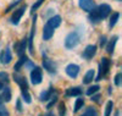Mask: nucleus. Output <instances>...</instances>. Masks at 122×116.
I'll use <instances>...</instances> for the list:
<instances>
[{"label":"nucleus","mask_w":122,"mask_h":116,"mask_svg":"<svg viewBox=\"0 0 122 116\" xmlns=\"http://www.w3.org/2000/svg\"><path fill=\"white\" fill-rule=\"evenodd\" d=\"M83 105H84V100H83V98H78V99L76 100V103H75V109H73V111L77 112L78 110H81V109L83 108Z\"/></svg>","instance_id":"22"},{"label":"nucleus","mask_w":122,"mask_h":116,"mask_svg":"<svg viewBox=\"0 0 122 116\" xmlns=\"http://www.w3.org/2000/svg\"><path fill=\"white\" fill-rule=\"evenodd\" d=\"M22 98H23V101L27 103V104H30V103H32V98H30L29 92H22Z\"/></svg>","instance_id":"27"},{"label":"nucleus","mask_w":122,"mask_h":116,"mask_svg":"<svg viewBox=\"0 0 122 116\" xmlns=\"http://www.w3.org/2000/svg\"><path fill=\"white\" fill-rule=\"evenodd\" d=\"M94 76H95V72H94V70H89V71L86 73V76L83 77V83H84V84L90 83L94 79Z\"/></svg>","instance_id":"20"},{"label":"nucleus","mask_w":122,"mask_h":116,"mask_svg":"<svg viewBox=\"0 0 122 116\" xmlns=\"http://www.w3.org/2000/svg\"><path fill=\"white\" fill-rule=\"evenodd\" d=\"M97 54V45H88L84 51H83V54L82 56L86 59V60H90V59H93V56Z\"/></svg>","instance_id":"13"},{"label":"nucleus","mask_w":122,"mask_h":116,"mask_svg":"<svg viewBox=\"0 0 122 116\" xmlns=\"http://www.w3.org/2000/svg\"><path fill=\"white\" fill-rule=\"evenodd\" d=\"M81 116H99V115H98V112H97V110H95L94 108L89 106V108L86 110V112H84L83 115H81Z\"/></svg>","instance_id":"23"},{"label":"nucleus","mask_w":122,"mask_h":116,"mask_svg":"<svg viewBox=\"0 0 122 116\" xmlns=\"http://www.w3.org/2000/svg\"><path fill=\"white\" fill-rule=\"evenodd\" d=\"M66 73L71 77V78H76L79 73V66L76 65V64H70L66 66Z\"/></svg>","instance_id":"10"},{"label":"nucleus","mask_w":122,"mask_h":116,"mask_svg":"<svg viewBox=\"0 0 122 116\" xmlns=\"http://www.w3.org/2000/svg\"><path fill=\"white\" fill-rule=\"evenodd\" d=\"M16 108H17V110L21 112L22 111V105H21V100H17V104H16Z\"/></svg>","instance_id":"34"},{"label":"nucleus","mask_w":122,"mask_h":116,"mask_svg":"<svg viewBox=\"0 0 122 116\" xmlns=\"http://www.w3.org/2000/svg\"><path fill=\"white\" fill-rule=\"evenodd\" d=\"M82 94V89L79 87H71L68 89H66V95L67 97H78Z\"/></svg>","instance_id":"15"},{"label":"nucleus","mask_w":122,"mask_h":116,"mask_svg":"<svg viewBox=\"0 0 122 116\" xmlns=\"http://www.w3.org/2000/svg\"><path fill=\"white\" fill-rule=\"evenodd\" d=\"M26 47H27V38H23L22 40H20L18 43H16L14 45L15 50H16V54L18 56H21L25 54V50H26Z\"/></svg>","instance_id":"11"},{"label":"nucleus","mask_w":122,"mask_h":116,"mask_svg":"<svg viewBox=\"0 0 122 116\" xmlns=\"http://www.w3.org/2000/svg\"><path fill=\"white\" fill-rule=\"evenodd\" d=\"M42 79H43V71L40 67L36 66L33 67V70L30 71V81H32L33 84H39L42 83Z\"/></svg>","instance_id":"5"},{"label":"nucleus","mask_w":122,"mask_h":116,"mask_svg":"<svg viewBox=\"0 0 122 116\" xmlns=\"http://www.w3.org/2000/svg\"><path fill=\"white\" fill-rule=\"evenodd\" d=\"M99 89H100V87L98 86V84H95V86H93V87H89L88 90H87V95H93V94L97 93Z\"/></svg>","instance_id":"26"},{"label":"nucleus","mask_w":122,"mask_h":116,"mask_svg":"<svg viewBox=\"0 0 122 116\" xmlns=\"http://www.w3.org/2000/svg\"><path fill=\"white\" fill-rule=\"evenodd\" d=\"M43 66H44V69H45L48 72H50V73H55V72H56V64H55L53 60H50V59H48V58H45V56H44V59H43Z\"/></svg>","instance_id":"12"},{"label":"nucleus","mask_w":122,"mask_h":116,"mask_svg":"<svg viewBox=\"0 0 122 116\" xmlns=\"http://www.w3.org/2000/svg\"><path fill=\"white\" fill-rule=\"evenodd\" d=\"M115 116H120V111H116L115 112Z\"/></svg>","instance_id":"39"},{"label":"nucleus","mask_w":122,"mask_h":116,"mask_svg":"<svg viewBox=\"0 0 122 116\" xmlns=\"http://www.w3.org/2000/svg\"><path fill=\"white\" fill-rule=\"evenodd\" d=\"M105 44H106V37H105V36L100 37V45H101V47H104Z\"/></svg>","instance_id":"33"},{"label":"nucleus","mask_w":122,"mask_h":116,"mask_svg":"<svg viewBox=\"0 0 122 116\" xmlns=\"http://www.w3.org/2000/svg\"><path fill=\"white\" fill-rule=\"evenodd\" d=\"M53 94H54V88H53V87H50L48 90H45V92H43L42 94H40L39 99L42 100V101H46V100H49L50 98L53 97Z\"/></svg>","instance_id":"16"},{"label":"nucleus","mask_w":122,"mask_h":116,"mask_svg":"<svg viewBox=\"0 0 122 116\" xmlns=\"http://www.w3.org/2000/svg\"><path fill=\"white\" fill-rule=\"evenodd\" d=\"M50 99H51V101H50V103L48 104V106H46V109H50V108H51L53 105H54V104L56 103V99H57V97H54V98L51 97V98H50Z\"/></svg>","instance_id":"32"},{"label":"nucleus","mask_w":122,"mask_h":116,"mask_svg":"<svg viewBox=\"0 0 122 116\" xmlns=\"http://www.w3.org/2000/svg\"><path fill=\"white\" fill-rule=\"evenodd\" d=\"M99 99H100V95H99V94H97V95H93V97H92V100H93V101H99Z\"/></svg>","instance_id":"35"},{"label":"nucleus","mask_w":122,"mask_h":116,"mask_svg":"<svg viewBox=\"0 0 122 116\" xmlns=\"http://www.w3.org/2000/svg\"><path fill=\"white\" fill-rule=\"evenodd\" d=\"M44 3V0H37V1H36V4L32 6V12H34V11H37V10L40 7V6H42V4Z\"/></svg>","instance_id":"28"},{"label":"nucleus","mask_w":122,"mask_h":116,"mask_svg":"<svg viewBox=\"0 0 122 116\" xmlns=\"http://www.w3.org/2000/svg\"><path fill=\"white\" fill-rule=\"evenodd\" d=\"M1 98H3V101H6V103H9L10 100H11V89H10L9 87H4L3 88Z\"/></svg>","instance_id":"19"},{"label":"nucleus","mask_w":122,"mask_h":116,"mask_svg":"<svg viewBox=\"0 0 122 116\" xmlns=\"http://www.w3.org/2000/svg\"><path fill=\"white\" fill-rule=\"evenodd\" d=\"M118 1H121V0H118Z\"/></svg>","instance_id":"40"},{"label":"nucleus","mask_w":122,"mask_h":116,"mask_svg":"<svg viewBox=\"0 0 122 116\" xmlns=\"http://www.w3.org/2000/svg\"><path fill=\"white\" fill-rule=\"evenodd\" d=\"M112 109H114V103L110 100V101H107V104H106L105 115H104V116H110V115H111V111H112Z\"/></svg>","instance_id":"24"},{"label":"nucleus","mask_w":122,"mask_h":116,"mask_svg":"<svg viewBox=\"0 0 122 116\" xmlns=\"http://www.w3.org/2000/svg\"><path fill=\"white\" fill-rule=\"evenodd\" d=\"M0 116H9V111L1 105H0Z\"/></svg>","instance_id":"31"},{"label":"nucleus","mask_w":122,"mask_h":116,"mask_svg":"<svg viewBox=\"0 0 122 116\" xmlns=\"http://www.w3.org/2000/svg\"><path fill=\"white\" fill-rule=\"evenodd\" d=\"M3 104V98H1V94H0V105Z\"/></svg>","instance_id":"38"},{"label":"nucleus","mask_w":122,"mask_h":116,"mask_svg":"<svg viewBox=\"0 0 122 116\" xmlns=\"http://www.w3.org/2000/svg\"><path fill=\"white\" fill-rule=\"evenodd\" d=\"M121 78H122V75L121 73H117L116 77H115V84L116 86H121Z\"/></svg>","instance_id":"30"},{"label":"nucleus","mask_w":122,"mask_h":116,"mask_svg":"<svg viewBox=\"0 0 122 116\" xmlns=\"http://www.w3.org/2000/svg\"><path fill=\"white\" fill-rule=\"evenodd\" d=\"M110 66H111V60L110 59H107V58H103V59H101V62L99 65V73H98L97 81H101L103 78H105L107 76Z\"/></svg>","instance_id":"4"},{"label":"nucleus","mask_w":122,"mask_h":116,"mask_svg":"<svg viewBox=\"0 0 122 116\" xmlns=\"http://www.w3.org/2000/svg\"><path fill=\"white\" fill-rule=\"evenodd\" d=\"M25 11H26V5H22L21 7H18L16 11L12 14V17H11V23L12 25H18V22H20V20H21V17L23 16V14H25Z\"/></svg>","instance_id":"6"},{"label":"nucleus","mask_w":122,"mask_h":116,"mask_svg":"<svg viewBox=\"0 0 122 116\" xmlns=\"http://www.w3.org/2000/svg\"><path fill=\"white\" fill-rule=\"evenodd\" d=\"M117 39H118V37H117V36H114L112 38L110 39L109 44H107V47H106V51L109 53V54H112V53H114V49H115V45H116Z\"/></svg>","instance_id":"18"},{"label":"nucleus","mask_w":122,"mask_h":116,"mask_svg":"<svg viewBox=\"0 0 122 116\" xmlns=\"http://www.w3.org/2000/svg\"><path fill=\"white\" fill-rule=\"evenodd\" d=\"M28 61V58L23 54V55H21V56H20V60L16 62V64H15V66H14V70L17 72V71H20V70H21V67L26 64V62Z\"/></svg>","instance_id":"17"},{"label":"nucleus","mask_w":122,"mask_h":116,"mask_svg":"<svg viewBox=\"0 0 122 116\" xmlns=\"http://www.w3.org/2000/svg\"><path fill=\"white\" fill-rule=\"evenodd\" d=\"M14 79L20 86V88H21L22 92H28V83H27L26 77H23L21 75H14Z\"/></svg>","instance_id":"9"},{"label":"nucleus","mask_w":122,"mask_h":116,"mask_svg":"<svg viewBox=\"0 0 122 116\" xmlns=\"http://www.w3.org/2000/svg\"><path fill=\"white\" fill-rule=\"evenodd\" d=\"M44 116H55V115H54L53 112H48V114H46V115H44Z\"/></svg>","instance_id":"36"},{"label":"nucleus","mask_w":122,"mask_h":116,"mask_svg":"<svg viewBox=\"0 0 122 116\" xmlns=\"http://www.w3.org/2000/svg\"><path fill=\"white\" fill-rule=\"evenodd\" d=\"M111 12V7L107 4H101L98 7H94L92 11L89 12V21L92 23H99L101 20L106 18Z\"/></svg>","instance_id":"1"},{"label":"nucleus","mask_w":122,"mask_h":116,"mask_svg":"<svg viewBox=\"0 0 122 116\" xmlns=\"http://www.w3.org/2000/svg\"><path fill=\"white\" fill-rule=\"evenodd\" d=\"M60 25H61V17L59 15L49 18V21L46 22V25L44 26V29H43V39L44 40L51 39V37L54 36V29L57 28Z\"/></svg>","instance_id":"2"},{"label":"nucleus","mask_w":122,"mask_h":116,"mask_svg":"<svg viewBox=\"0 0 122 116\" xmlns=\"http://www.w3.org/2000/svg\"><path fill=\"white\" fill-rule=\"evenodd\" d=\"M118 18H120V14H118V12H114V14H112V16H111V18H110V23H109L110 28H112V27L117 23Z\"/></svg>","instance_id":"21"},{"label":"nucleus","mask_w":122,"mask_h":116,"mask_svg":"<svg viewBox=\"0 0 122 116\" xmlns=\"http://www.w3.org/2000/svg\"><path fill=\"white\" fill-rule=\"evenodd\" d=\"M81 42V34L79 32L77 31H73V32H71L67 34V37L65 38V47L67 49H73L76 48Z\"/></svg>","instance_id":"3"},{"label":"nucleus","mask_w":122,"mask_h":116,"mask_svg":"<svg viewBox=\"0 0 122 116\" xmlns=\"http://www.w3.org/2000/svg\"><path fill=\"white\" fill-rule=\"evenodd\" d=\"M78 5H79V7L82 9L83 11L90 12L95 7V1L94 0H79Z\"/></svg>","instance_id":"8"},{"label":"nucleus","mask_w":122,"mask_h":116,"mask_svg":"<svg viewBox=\"0 0 122 116\" xmlns=\"http://www.w3.org/2000/svg\"><path fill=\"white\" fill-rule=\"evenodd\" d=\"M36 23H37V16L34 15L33 23H32V28H30V36H29V38L27 39L28 50H29L30 54H33V37H34V33H36Z\"/></svg>","instance_id":"7"},{"label":"nucleus","mask_w":122,"mask_h":116,"mask_svg":"<svg viewBox=\"0 0 122 116\" xmlns=\"http://www.w3.org/2000/svg\"><path fill=\"white\" fill-rule=\"evenodd\" d=\"M0 82H1L3 84H7L10 82L9 75H7L6 72H0Z\"/></svg>","instance_id":"25"},{"label":"nucleus","mask_w":122,"mask_h":116,"mask_svg":"<svg viewBox=\"0 0 122 116\" xmlns=\"http://www.w3.org/2000/svg\"><path fill=\"white\" fill-rule=\"evenodd\" d=\"M4 87H5V84H3V83H1V82H0V89H3V88H4Z\"/></svg>","instance_id":"37"},{"label":"nucleus","mask_w":122,"mask_h":116,"mask_svg":"<svg viewBox=\"0 0 122 116\" xmlns=\"http://www.w3.org/2000/svg\"><path fill=\"white\" fill-rule=\"evenodd\" d=\"M65 112H66V106H65L64 103H61L60 106H59V114H60V116H64Z\"/></svg>","instance_id":"29"},{"label":"nucleus","mask_w":122,"mask_h":116,"mask_svg":"<svg viewBox=\"0 0 122 116\" xmlns=\"http://www.w3.org/2000/svg\"><path fill=\"white\" fill-rule=\"evenodd\" d=\"M11 60H12L11 50H10V48H6V49L1 53V54H0V61H1L4 65H7Z\"/></svg>","instance_id":"14"}]
</instances>
